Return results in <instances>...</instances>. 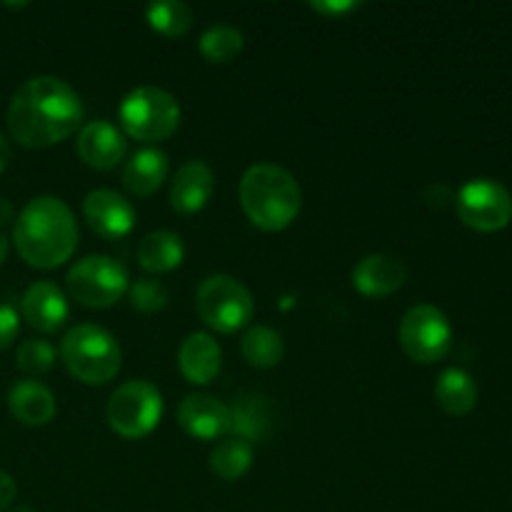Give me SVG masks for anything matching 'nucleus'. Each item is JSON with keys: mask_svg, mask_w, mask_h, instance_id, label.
<instances>
[{"mask_svg": "<svg viewBox=\"0 0 512 512\" xmlns=\"http://www.w3.org/2000/svg\"><path fill=\"white\" fill-rule=\"evenodd\" d=\"M83 215L90 230L103 240L125 238L135 228V208L128 198L110 188L90 190L83 200Z\"/></svg>", "mask_w": 512, "mask_h": 512, "instance_id": "9b49d317", "label": "nucleus"}, {"mask_svg": "<svg viewBox=\"0 0 512 512\" xmlns=\"http://www.w3.org/2000/svg\"><path fill=\"white\" fill-rule=\"evenodd\" d=\"M145 20L163 38H183L193 25V10L180 0H160V3L148 5Z\"/></svg>", "mask_w": 512, "mask_h": 512, "instance_id": "b1692460", "label": "nucleus"}, {"mask_svg": "<svg viewBox=\"0 0 512 512\" xmlns=\"http://www.w3.org/2000/svg\"><path fill=\"white\" fill-rule=\"evenodd\" d=\"M15 363L23 373L43 375L55 365V348L48 340H25V343H20Z\"/></svg>", "mask_w": 512, "mask_h": 512, "instance_id": "cd10ccee", "label": "nucleus"}, {"mask_svg": "<svg viewBox=\"0 0 512 512\" xmlns=\"http://www.w3.org/2000/svg\"><path fill=\"white\" fill-rule=\"evenodd\" d=\"M240 205L255 228L278 233L298 218L303 193L290 170L275 163H258L240 178Z\"/></svg>", "mask_w": 512, "mask_h": 512, "instance_id": "7ed1b4c3", "label": "nucleus"}, {"mask_svg": "<svg viewBox=\"0 0 512 512\" xmlns=\"http://www.w3.org/2000/svg\"><path fill=\"white\" fill-rule=\"evenodd\" d=\"M20 330V318L15 313V308L10 305H0V350L8 348L15 338H18Z\"/></svg>", "mask_w": 512, "mask_h": 512, "instance_id": "c85d7f7f", "label": "nucleus"}, {"mask_svg": "<svg viewBox=\"0 0 512 512\" xmlns=\"http://www.w3.org/2000/svg\"><path fill=\"white\" fill-rule=\"evenodd\" d=\"M20 313H23L25 323L38 333H55L68 320V298L50 280H38L25 290L23 300H20Z\"/></svg>", "mask_w": 512, "mask_h": 512, "instance_id": "4468645a", "label": "nucleus"}, {"mask_svg": "<svg viewBox=\"0 0 512 512\" xmlns=\"http://www.w3.org/2000/svg\"><path fill=\"white\" fill-rule=\"evenodd\" d=\"M250 465H253V443L235 438V435L220 440L213 448V453H210V470L220 480H228V483L243 478L250 470Z\"/></svg>", "mask_w": 512, "mask_h": 512, "instance_id": "4be33fe9", "label": "nucleus"}, {"mask_svg": "<svg viewBox=\"0 0 512 512\" xmlns=\"http://www.w3.org/2000/svg\"><path fill=\"white\" fill-rule=\"evenodd\" d=\"M200 53L208 63H233L243 53V33L233 25H213L200 35Z\"/></svg>", "mask_w": 512, "mask_h": 512, "instance_id": "393cba45", "label": "nucleus"}, {"mask_svg": "<svg viewBox=\"0 0 512 512\" xmlns=\"http://www.w3.org/2000/svg\"><path fill=\"white\" fill-rule=\"evenodd\" d=\"M240 348H243V358L248 360L253 368H260V370L275 368L285 355L283 338H280L273 328H265V325H255V328H250L248 333L243 335Z\"/></svg>", "mask_w": 512, "mask_h": 512, "instance_id": "5701e85b", "label": "nucleus"}, {"mask_svg": "<svg viewBox=\"0 0 512 512\" xmlns=\"http://www.w3.org/2000/svg\"><path fill=\"white\" fill-rule=\"evenodd\" d=\"M185 258V245L178 233L170 230H155L148 233L138 245V263L148 273H170L178 268Z\"/></svg>", "mask_w": 512, "mask_h": 512, "instance_id": "412c9836", "label": "nucleus"}, {"mask_svg": "<svg viewBox=\"0 0 512 512\" xmlns=\"http://www.w3.org/2000/svg\"><path fill=\"white\" fill-rule=\"evenodd\" d=\"M168 155L158 148H143L125 163L123 185L135 198H150L168 178Z\"/></svg>", "mask_w": 512, "mask_h": 512, "instance_id": "a211bd4d", "label": "nucleus"}, {"mask_svg": "<svg viewBox=\"0 0 512 512\" xmlns=\"http://www.w3.org/2000/svg\"><path fill=\"white\" fill-rule=\"evenodd\" d=\"M178 365L188 383L208 385L218 378L223 353L213 335L190 333L178 350Z\"/></svg>", "mask_w": 512, "mask_h": 512, "instance_id": "f3484780", "label": "nucleus"}, {"mask_svg": "<svg viewBox=\"0 0 512 512\" xmlns=\"http://www.w3.org/2000/svg\"><path fill=\"white\" fill-rule=\"evenodd\" d=\"M8 163H10V143H8V138L0 133V173L8 168Z\"/></svg>", "mask_w": 512, "mask_h": 512, "instance_id": "2f4dec72", "label": "nucleus"}, {"mask_svg": "<svg viewBox=\"0 0 512 512\" xmlns=\"http://www.w3.org/2000/svg\"><path fill=\"white\" fill-rule=\"evenodd\" d=\"M105 418L120 438L140 440L158 428L163 418V395L148 380H130L110 395Z\"/></svg>", "mask_w": 512, "mask_h": 512, "instance_id": "0eeeda50", "label": "nucleus"}, {"mask_svg": "<svg viewBox=\"0 0 512 512\" xmlns=\"http://www.w3.org/2000/svg\"><path fill=\"white\" fill-rule=\"evenodd\" d=\"M13 220V205L5 198H0V225H8Z\"/></svg>", "mask_w": 512, "mask_h": 512, "instance_id": "473e14b6", "label": "nucleus"}, {"mask_svg": "<svg viewBox=\"0 0 512 512\" xmlns=\"http://www.w3.org/2000/svg\"><path fill=\"white\" fill-rule=\"evenodd\" d=\"M408 270L395 255H365L353 268V288L365 298H388L405 285Z\"/></svg>", "mask_w": 512, "mask_h": 512, "instance_id": "2eb2a0df", "label": "nucleus"}, {"mask_svg": "<svg viewBox=\"0 0 512 512\" xmlns=\"http://www.w3.org/2000/svg\"><path fill=\"white\" fill-rule=\"evenodd\" d=\"M60 358L75 380L85 385H105L120 373L123 353L108 330L100 325L83 323L65 333L60 343Z\"/></svg>", "mask_w": 512, "mask_h": 512, "instance_id": "20e7f679", "label": "nucleus"}, {"mask_svg": "<svg viewBox=\"0 0 512 512\" xmlns=\"http://www.w3.org/2000/svg\"><path fill=\"white\" fill-rule=\"evenodd\" d=\"M435 400L448 415L463 418L470 415L478 405V383L470 373L460 368H448L440 373L435 383Z\"/></svg>", "mask_w": 512, "mask_h": 512, "instance_id": "aec40b11", "label": "nucleus"}, {"mask_svg": "<svg viewBox=\"0 0 512 512\" xmlns=\"http://www.w3.org/2000/svg\"><path fill=\"white\" fill-rule=\"evenodd\" d=\"M13 243L30 268L53 270L78 248V225L63 200L40 195L15 218Z\"/></svg>", "mask_w": 512, "mask_h": 512, "instance_id": "f03ea898", "label": "nucleus"}, {"mask_svg": "<svg viewBox=\"0 0 512 512\" xmlns=\"http://www.w3.org/2000/svg\"><path fill=\"white\" fill-rule=\"evenodd\" d=\"M200 320L215 333H235L253 318V295L233 275H210L195 293Z\"/></svg>", "mask_w": 512, "mask_h": 512, "instance_id": "423d86ee", "label": "nucleus"}, {"mask_svg": "<svg viewBox=\"0 0 512 512\" xmlns=\"http://www.w3.org/2000/svg\"><path fill=\"white\" fill-rule=\"evenodd\" d=\"M68 293L85 308H110L130 288L128 270L110 255H88L68 270Z\"/></svg>", "mask_w": 512, "mask_h": 512, "instance_id": "6e6552de", "label": "nucleus"}, {"mask_svg": "<svg viewBox=\"0 0 512 512\" xmlns=\"http://www.w3.org/2000/svg\"><path fill=\"white\" fill-rule=\"evenodd\" d=\"M15 495H18L15 480L10 478L8 473H3V470H0V512L8 510L10 505L15 503Z\"/></svg>", "mask_w": 512, "mask_h": 512, "instance_id": "7c9ffc66", "label": "nucleus"}, {"mask_svg": "<svg viewBox=\"0 0 512 512\" xmlns=\"http://www.w3.org/2000/svg\"><path fill=\"white\" fill-rule=\"evenodd\" d=\"M5 258H8V240H5V235L0 233V265H3Z\"/></svg>", "mask_w": 512, "mask_h": 512, "instance_id": "72a5a7b5", "label": "nucleus"}, {"mask_svg": "<svg viewBox=\"0 0 512 512\" xmlns=\"http://www.w3.org/2000/svg\"><path fill=\"white\" fill-rule=\"evenodd\" d=\"M398 340L403 353L420 365L438 363L448 355L453 345V328L448 318L435 305H415L403 315L398 328Z\"/></svg>", "mask_w": 512, "mask_h": 512, "instance_id": "1a4fd4ad", "label": "nucleus"}, {"mask_svg": "<svg viewBox=\"0 0 512 512\" xmlns=\"http://www.w3.org/2000/svg\"><path fill=\"white\" fill-rule=\"evenodd\" d=\"M178 423L195 440L223 438L230 433V408L213 395H188L178 405Z\"/></svg>", "mask_w": 512, "mask_h": 512, "instance_id": "ddd939ff", "label": "nucleus"}, {"mask_svg": "<svg viewBox=\"0 0 512 512\" xmlns=\"http://www.w3.org/2000/svg\"><path fill=\"white\" fill-rule=\"evenodd\" d=\"M15 512H33V510H30V508H18Z\"/></svg>", "mask_w": 512, "mask_h": 512, "instance_id": "f704fd0d", "label": "nucleus"}, {"mask_svg": "<svg viewBox=\"0 0 512 512\" xmlns=\"http://www.w3.org/2000/svg\"><path fill=\"white\" fill-rule=\"evenodd\" d=\"M455 210L468 228L478 233H498L512 220V195L498 180L475 178L460 188Z\"/></svg>", "mask_w": 512, "mask_h": 512, "instance_id": "9d476101", "label": "nucleus"}, {"mask_svg": "<svg viewBox=\"0 0 512 512\" xmlns=\"http://www.w3.org/2000/svg\"><path fill=\"white\" fill-rule=\"evenodd\" d=\"M360 3H353V0H313L310 3V10L325 15V18H340V15H348L353 10H358Z\"/></svg>", "mask_w": 512, "mask_h": 512, "instance_id": "c756f323", "label": "nucleus"}, {"mask_svg": "<svg viewBox=\"0 0 512 512\" xmlns=\"http://www.w3.org/2000/svg\"><path fill=\"white\" fill-rule=\"evenodd\" d=\"M8 408L15 420L33 428L50 423L58 410L53 393L38 380H18L8 393Z\"/></svg>", "mask_w": 512, "mask_h": 512, "instance_id": "6ab92c4d", "label": "nucleus"}, {"mask_svg": "<svg viewBox=\"0 0 512 512\" xmlns=\"http://www.w3.org/2000/svg\"><path fill=\"white\" fill-rule=\"evenodd\" d=\"M213 190L215 175L210 165L203 160H188L185 165H180L170 183V205L180 215L200 213L208 205Z\"/></svg>", "mask_w": 512, "mask_h": 512, "instance_id": "dca6fc26", "label": "nucleus"}, {"mask_svg": "<svg viewBox=\"0 0 512 512\" xmlns=\"http://www.w3.org/2000/svg\"><path fill=\"white\" fill-rule=\"evenodd\" d=\"M130 305H133L138 313L153 315L168 305V290L163 288V283L155 278H138L128 288Z\"/></svg>", "mask_w": 512, "mask_h": 512, "instance_id": "bb28decb", "label": "nucleus"}, {"mask_svg": "<svg viewBox=\"0 0 512 512\" xmlns=\"http://www.w3.org/2000/svg\"><path fill=\"white\" fill-rule=\"evenodd\" d=\"M8 133L23 148L63 143L83 123L80 95L55 75H38L20 85L8 105Z\"/></svg>", "mask_w": 512, "mask_h": 512, "instance_id": "f257e3e1", "label": "nucleus"}, {"mask_svg": "<svg viewBox=\"0 0 512 512\" xmlns=\"http://www.w3.org/2000/svg\"><path fill=\"white\" fill-rule=\"evenodd\" d=\"M75 148H78L80 160L93 170L118 168L128 153L125 135L108 120H93V123L83 125Z\"/></svg>", "mask_w": 512, "mask_h": 512, "instance_id": "f8f14e48", "label": "nucleus"}, {"mask_svg": "<svg viewBox=\"0 0 512 512\" xmlns=\"http://www.w3.org/2000/svg\"><path fill=\"white\" fill-rule=\"evenodd\" d=\"M268 425V415H265L263 403L258 398H245L240 400L235 408H230V430L235 438H243L248 443L260 440Z\"/></svg>", "mask_w": 512, "mask_h": 512, "instance_id": "a878e982", "label": "nucleus"}, {"mask_svg": "<svg viewBox=\"0 0 512 512\" xmlns=\"http://www.w3.org/2000/svg\"><path fill=\"white\" fill-rule=\"evenodd\" d=\"M118 115L125 133L140 143L168 140L180 125V105L175 95L155 85L130 90L120 103Z\"/></svg>", "mask_w": 512, "mask_h": 512, "instance_id": "39448f33", "label": "nucleus"}]
</instances>
